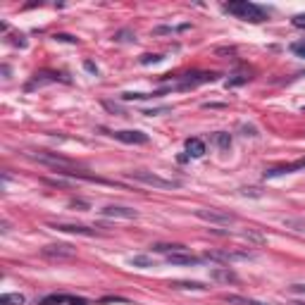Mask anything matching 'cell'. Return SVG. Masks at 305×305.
Listing matches in <instances>:
<instances>
[{
	"label": "cell",
	"instance_id": "1",
	"mask_svg": "<svg viewBox=\"0 0 305 305\" xmlns=\"http://www.w3.org/2000/svg\"><path fill=\"white\" fill-rule=\"evenodd\" d=\"M224 12L234 14V17H239V19H246V22H265L267 19L265 10H262L260 5L251 2V0H231V2L224 5Z\"/></svg>",
	"mask_w": 305,
	"mask_h": 305
},
{
	"label": "cell",
	"instance_id": "2",
	"mask_svg": "<svg viewBox=\"0 0 305 305\" xmlns=\"http://www.w3.org/2000/svg\"><path fill=\"white\" fill-rule=\"evenodd\" d=\"M196 217L203 222H210V224H234L236 222V215L224 213V210H215V208H200L196 210Z\"/></svg>",
	"mask_w": 305,
	"mask_h": 305
},
{
	"label": "cell",
	"instance_id": "3",
	"mask_svg": "<svg viewBox=\"0 0 305 305\" xmlns=\"http://www.w3.org/2000/svg\"><path fill=\"white\" fill-rule=\"evenodd\" d=\"M41 255H43L45 260L62 262V260H72V258L77 255V251H74L72 246H67V243H50V246L41 248Z\"/></svg>",
	"mask_w": 305,
	"mask_h": 305
},
{
	"label": "cell",
	"instance_id": "4",
	"mask_svg": "<svg viewBox=\"0 0 305 305\" xmlns=\"http://www.w3.org/2000/svg\"><path fill=\"white\" fill-rule=\"evenodd\" d=\"M129 179L141 181V184H148V186H155V188H179V186H181L179 181H174V179H162V176L150 174V172H131Z\"/></svg>",
	"mask_w": 305,
	"mask_h": 305
},
{
	"label": "cell",
	"instance_id": "5",
	"mask_svg": "<svg viewBox=\"0 0 305 305\" xmlns=\"http://www.w3.org/2000/svg\"><path fill=\"white\" fill-rule=\"evenodd\" d=\"M215 79H217L215 72H196V74L181 77V81L176 84V88H179V91H188V88H196L200 84H208V81H215Z\"/></svg>",
	"mask_w": 305,
	"mask_h": 305
},
{
	"label": "cell",
	"instance_id": "6",
	"mask_svg": "<svg viewBox=\"0 0 305 305\" xmlns=\"http://www.w3.org/2000/svg\"><path fill=\"white\" fill-rule=\"evenodd\" d=\"M103 217H112V219H136L138 213L133 208H124V205H107L100 210Z\"/></svg>",
	"mask_w": 305,
	"mask_h": 305
},
{
	"label": "cell",
	"instance_id": "7",
	"mask_svg": "<svg viewBox=\"0 0 305 305\" xmlns=\"http://www.w3.org/2000/svg\"><path fill=\"white\" fill-rule=\"evenodd\" d=\"M36 160H39V162H43V165H50V167H55L57 172H67V170L72 167V160L62 158V155H53V153H39V155H36Z\"/></svg>",
	"mask_w": 305,
	"mask_h": 305
},
{
	"label": "cell",
	"instance_id": "8",
	"mask_svg": "<svg viewBox=\"0 0 305 305\" xmlns=\"http://www.w3.org/2000/svg\"><path fill=\"white\" fill-rule=\"evenodd\" d=\"M251 258L248 253H226V251H215L205 253V260H215V262H231V260H246Z\"/></svg>",
	"mask_w": 305,
	"mask_h": 305
},
{
	"label": "cell",
	"instance_id": "9",
	"mask_svg": "<svg viewBox=\"0 0 305 305\" xmlns=\"http://www.w3.org/2000/svg\"><path fill=\"white\" fill-rule=\"evenodd\" d=\"M167 262L170 265H198L200 262V258H196V255H191V253H186V251H179V253H170L167 255Z\"/></svg>",
	"mask_w": 305,
	"mask_h": 305
},
{
	"label": "cell",
	"instance_id": "10",
	"mask_svg": "<svg viewBox=\"0 0 305 305\" xmlns=\"http://www.w3.org/2000/svg\"><path fill=\"white\" fill-rule=\"evenodd\" d=\"M115 138L122 141V143H133V146L148 143V136L143 131H115Z\"/></svg>",
	"mask_w": 305,
	"mask_h": 305
},
{
	"label": "cell",
	"instance_id": "11",
	"mask_svg": "<svg viewBox=\"0 0 305 305\" xmlns=\"http://www.w3.org/2000/svg\"><path fill=\"white\" fill-rule=\"evenodd\" d=\"M53 229H57V231H67V234L95 236V231H93V229H88V226H81V224H53Z\"/></svg>",
	"mask_w": 305,
	"mask_h": 305
},
{
	"label": "cell",
	"instance_id": "12",
	"mask_svg": "<svg viewBox=\"0 0 305 305\" xmlns=\"http://www.w3.org/2000/svg\"><path fill=\"white\" fill-rule=\"evenodd\" d=\"M210 279H215V281H239V277L229 269V267H215L213 272H210Z\"/></svg>",
	"mask_w": 305,
	"mask_h": 305
},
{
	"label": "cell",
	"instance_id": "13",
	"mask_svg": "<svg viewBox=\"0 0 305 305\" xmlns=\"http://www.w3.org/2000/svg\"><path fill=\"white\" fill-rule=\"evenodd\" d=\"M186 150H188L191 158H203L205 155V143L200 138H188L186 141Z\"/></svg>",
	"mask_w": 305,
	"mask_h": 305
},
{
	"label": "cell",
	"instance_id": "14",
	"mask_svg": "<svg viewBox=\"0 0 305 305\" xmlns=\"http://www.w3.org/2000/svg\"><path fill=\"white\" fill-rule=\"evenodd\" d=\"M305 167V160H298V162H293V165H284V167H274V170H269L265 172L267 176H277V174H289V172H296V170H303Z\"/></svg>",
	"mask_w": 305,
	"mask_h": 305
},
{
	"label": "cell",
	"instance_id": "15",
	"mask_svg": "<svg viewBox=\"0 0 305 305\" xmlns=\"http://www.w3.org/2000/svg\"><path fill=\"white\" fill-rule=\"evenodd\" d=\"M226 303L231 305H265L260 303V301H253V298H246V296H236V293H231V296H224Z\"/></svg>",
	"mask_w": 305,
	"mask_h": 305
},
{
	"label": "cell",
	"instance_id": "16",
	"mask_svg": "<svg viewBox=\"0 0 305 305\" xmlns=\"http://www.w3.org/2000/svg\"><path fill=\"white\" fill-rule=\"evenodd\" d=\"M0 305H24V296L22 293H5V296H0Z\"/></svg>",
	"mask_w": 305,
	"mask_h": 305
},
{
	"label": "cell",
	"instance_id": "17",
	"mask_svg": "<svg viewBox=\"0 0 305 305\" xmlns=\"http://www.w3.org/2000/svg\"><path fill=\"white\" fill-rule=\"evenodd\" d=\"M153 251H158V253H179V251H186L181 243H158V246H153Z\"/></svg>",
	"mask_w": 305,
	"mask_h": 305
},
{
	"label": "cell",
	"instance_id": "18",
	"mask_svg": "<svg viewBox=\"0 0 305 305\" xmlns=\"http://www.w3.org/2000/svg\"><path fill=\"white\" fill-rule=\"evenodd\" d=\"M174 289H191V291H205V286L200 281H174Z\"/></svg>",
	"mask_w": 305,
	"mask_h": 305
},
{
	"label": "cell",
	"instance_id": "19",
	"mask_svg": "<svg viewBox=\"0 0 305 305\" xmlns=\"http://www.w3.org/2000/svg\"><path fill=\"white\" fill-rule=\"evenodd\" d=\"M215 141H217V146L222 148V150H229V148H231V136H229V133H224V131L217 133V136H215Z\"/></svg>",
	"mask_w": 305,
	"mask_h": 305
},
{
	"label": "cell",
	"instance_id": "20",
	"mask_svg": "<svg viewBox=\"0 0 305 305\" xmlns=\"http://www.w3.org/2000/svg\"><path fill=\"white\" fill-rule=\"evenodd\" d=\"M65 301H69L67 296H48V298L41 301V305H62Z\"/></svg>",
	"mask_w": 305,
	"mask_h": 305
},
{
	"label": "cell",
	"instance_id": "21",
	"mask_svg": "<svg viewBox=\"0 0 305 305\" xmlns=\"http://www.w3.org/2000/svg\"><path fill=\"white\" fill-rule=\"evenodd\" d=\"M291 53L298 55V57H305V39L303 41H296V43H291Z\"/></svg>",
	"mask_w": 305,
	"mask_h": 305
},
{
	"label": "cell",
	"instance_id": "22",
	"mask_svg": "<svg viewBox=\"0 0 305 305\" xmlns=\"http://www.w3.org/2000/svg\"><path fill=\"white\" fill-rule=\"evenodd\" d=\"M131 265L133 267H150V265H153V260H150V258H146V255H136V258L131 260Z\"/></svg>",
	"mask_w": 305,
	"mask_h": 305
},
{
	"label": "cell",
	"instance_id": "23",
	"mask_svg": "<svg viewBox=\"0 0 305 305\" xmlns=\"http://www.w3.org/2000/svg\"><path fill=\"white\" fill-rule=\"evenodd\" d=\"M122 98L124 100H143V98H150V95H146V93H124Z\"/></svg>",
	"mask_w": 305,
	"mask_h": 305
},
{
	"label": "cell",
	"instance_id": "24",
	"mask_svg": "<svg viewBox=\"0 0 305 305\" xmlns=\"http://www.w3.org/2000/svg\"><path fill=\"white\" fill-rule=\"evenodd\" d=\"M293 22V27H298V29H305V14H296L291 19Z\"/></svg>",
	"mask_w": 305,
	"mask_h": 305
},
{
	"label": "cell",
	"instance_id": "25",
	"mask_svg": "<svg viewBox=\"0 0 305 305\" xmlns=\"http://www.w3.org/2000/svg\"><path fill=\"white\" fill-rule=\"evenodd\" d=\"M160 60H162L160 55H143V57H141V62H143V65H150V62H160Z\"/></svg>",
	"mask_w": 305,
	"mask_h": 305
},
{
	"label": "cell",
	"instance_id": "26",
	"mask_svg": "<svg viewBox=\"0 0 305 305\" xmlns=\"http://www.w3.org/2000/svg\"><path fill=\"white\" fill-rule=\"evenodd\" d=\"M69 305H91L86 298H69Z\"/></svg>",
	"mask_w": 305,
	"mask_h": 305
},
{
	"label": "cell",
	"instance_id": "27",
	"mask_svg": "<svg viewBox=\"0 0 305 305\" xmlns=\"http://www.w3.org/2000/svg\"><path fill=\"white\" fill-rule=\"evenodd\" d=\"M55 39H60V41H69V43H74L77 39H72V36H67V34H60V36H55Z\"/></svg>",
	"mask_w": 305,
	"mask_h": 305
},
{
	"label": "cell",
	"instance_id": "28",
	"mask_svg": "<svg viewBox=\"0 0 305 305\" xmlns=\"http://www.w3.org/2000/svg\"><path fill=\"white\" fill-rule=\"evenodd\" d=\"M293 291H298V293H305V284H293Z\"/></svg>",
	"mask_w": 305,
	"mask_h": 305
},
{
	"label": "cell",
	"instance_id": "29",
	"mask_svg": "<svg viewBox=\"0 0 305 305\" xmlns=\"http://www.w3.org/2000/svg\"><path fill=\"white\" fill-rule=\"evenodd\" d=\"M124 298H103V303H122Z\"/></svg>",
	"mask_w": 305,
	"mask_h": 305
},
{
	"label": "cell",
	"instance_id": "30",
	"mask_svg": "<svg viewBox=\"0 0 305 305\" xmlns=\"http://www.w3.org/2000/svg\"><path fill=\"white\" fill-rule=\"evenodd\" d=\"M107 110H115V112H122V107L120 105H112V103H105Z\"/></svg>",
	"mask_w": 305,
	"mask_h": 305
}]
</instances>
